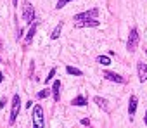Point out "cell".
<instances>
[{
  "label": "cell",
  "mask_w": 147,
  "mask_h": 128,
  "mask_svg": "<svg viewBox=\"0 0 147 128\" xmlns=\"http://www.w3.org/2000/svg\"><path fill=\"white\" fill-rule=\"evenodd\" d=\"M31 123L33 128H45V118H43V107L35 104L31 111Z\"/></svg>",
  "instance_id": "1"
},
{
  "label": "cell",
  "mask_w": 147,
  "mask_h": 128,
  "mask_svg": "<svg viewBox=\"0 0 147 128\" xmlns=\"http://www.w3.org/2000/svg\"><path fill=\"white\" fill-rule=\"evenodd\" d=\"M21 7H23V19L26 21V24H33L35 18H36V12H35V7L31 5V2L24 0Z\"/></svg>",
  "instance_id": "2"
},
{
  "label": "cell",
  "mask_w": 147,
  "mask_h": 128,
  "mask_svg": "<svg viewBox=\"0 0 147 128\" xmlns=\"http://www.w3.org/2000/svg\"><path fill=\"white\" fill-rule=\"evenodd\" d=\"M19 109H21V97H19V94H14L12 95V102H11V116H9V123L11 125L16 123Z\"/></svg>",
  "instance_id": "3"
},
{
  "label": "cell",
  "mask_w": 147,
  "mask_h": 128,
  "mask_svg": "<svg viewBox=\"0 0 147 128\" xmlns=\"http://www.w3.org/2000/svg\"><path fill=\"white\" fill-rule=\"evenodd\" d=\"M138 42H140L138 30H137V28H131L130 33H128V40H126V50H128V52H135L137 47H138Z\"/></svg>",
  "instance_id": "4"
},
{
  "label": "cell",
  "mask_w": 147,
  "mask_h": 128,
  "mask_svg": "<svg viewBox=\"0 0 147 128\" xmlns=\"http://www.w3.org/2000/svg\"><path fill=\"white\" fill-rule=\"evenodd\" d=\"M99 18V9L97 7H92V9H88V11H83V12H78V14H75V23H78V21H87V19H97Z\"/></svg>",
  "instance_id": "5"
},
{
  "label": "cell",
  "mask_w": 147,
  "mask_h": 128,
  "mask_svg": "<svg viewBox=\"0 0 147 128\" xmlns=\"http://www.w3.org/2000/svg\"><path fill=\"white\" fill-rule=\"evenodd\" d=\"M102 78H106V80H109V82H114V83H121V85L126 83V80H125L121 75H118V73H114V71H109V69L102 71Z\"/></svg>",
  "instance_id": "6"
},
{
  "label": "cell",
  "mask_w": 147,
  "mask_h": 128,
  "mask_svg": "<svg viewBox=\"0 0 147 128\" xmlns=\"http://www.w3.org/2000/svg\"><path fill=\"white\" fill-rule=\"evenodd\" d=\"M137 75H138V82L140 83H144V82H147V64L145 62H138L137 64Z\"/></svg>",
  "instance_id": "7"
},
{
  "label": "cell",
  "mask_w": 147,
  "mask_h": 128,
  "mask_svg": "<svg viewBox=\"0 0 147 128\" xmlns=\"http://www.w3.org/2000/svg\"><path fill=\"white\" fill-rule=\"evenodd\" d=\"M137 106H138V97H137V95H131V97H130V100H128V116H130V118H133V116H135Z\"/></svg>",
  "instance_id": "8"
},
{
  "label": "cell",
  "mask_w": 147,
  "mask_h": 128,
  "mask_svg": "<svg viewBox=\"0 0 147 128\" xmlns=\"http://www.w3.org/2000/svg\"><path fill=\"white\" fill-rule=\"evenodd\" d=\"M100 23L97 21V19H87V21H78V23H75V26L76 28H97Z\"/></svg>",
  "instance_id": "9"
},
{
  "label": "cell",
  "mask_w": 147,
  "mask_h": 128,
  "mask_svg": "<svg viewBox=\"0 0 147 128\" xmlns=\"http://www.w3.org/2000/svg\"><path fill=\"white\" fill-rule=\"evenodd\" d=\"M36 28H38V23L35 21V23L30 26V30H28V35H26V38H24V45H30V43L33 42V36H35V33H36Z\"/></svg>",
  "instance_id": "10"
},
{
  "label": "cell",
  "mask_w": 147,
  "mask_h": 128,
  "mask_svg": "<svg viewBox=\"0 0 147 128\" xmlns=\"http://www.w3.org/2000/svg\"><path fill=\"white\" fill-rule=\"evenodd\" d=\"M52 99H54L55 102L61 100V82H59V80H55L54 85H52Z\"/></svg>",
  "instance_id": "11"
},
{
  "label": "cell",
  "mask_w": 147,
  "mask_h": 128,
  "mask_svg": "<svg viewBox=\"0 0 147 128\" xmlns=\"http://www.w3.org/2000/svg\"><path fill=\"white\" fill-rule=\"evenodd\" d=\"M71 106H76V107H85V106H88V100H87L83 95H76L75 99L71 100Z\"/></svg>",
  "instance_id": "12"
},
{
  "label": "cell",
  "mask_w": 147,
  "mask_h": 128,
  "mask_svg": "<svg viewBox=\"0 0 147 128\" xmlns=\"http://www.w3.org/2000/svg\"><path fill=\"white\" fill-rule=\"evenodd\" d=\"M62 28H64V23L61 21V23H57L55 24V28L52 30V33H50V40H57L59 36H61V33H62Z\"/></svg>",
  "instance_id": "13"
},
{
  "label": "cell",
  "mask_w": 147,
  "mask_h": 128,
  "mask_svg": "<svg viewBox=\"0 0 147 128\" xmlns=\"http://www.w3.org/2000/svg\"><path fill=\"white\" fill-rule=\"evenodd\" d=\"M94 102H95L99 107H102L104 111H107V109H109V102H107V99H104V97L95 95V97H94Z\"/></svg>",
  "instance_id": "14"
},
{
  "label": "cell",
  "mask_w": 147,
  "mask_h": 128,
  "mask_svg": "<svg viewBox=\"0 0 147 128\" xmlns=\"http://www.w3.org/2000/svg\"><path fill=\"white\" fill-rule=\"evenodd\" d=\"M66 73H67V75H75V76H82V75H83L82 69L73 68V66H66Z\"/></svg>",
  "instance_id": "15"
},
{
  "label": "cell",
  "mask_w": 147,
  "mask_h": 128,
  "mask_svg": "<svg viewBox=\"0 0 147 128\" xmlns=\"http://www.w3.org/2000/svg\"><path fill=\"white\" fill-rule=\"evenodd\" d=\"M97 62L102 64V66H109V64H111V57L109 55H97Z\"/></svg>",
  "instance_id": "16"
},
{
  "label": "cell",
  "mask_w": 147,
  "mask_h": 128,
  "mask_svg": "<svg viewBox=\"0 0 147 128\" xmlns=\"http://www.w3.org/2000/svg\"><path fill=\"white\" fill-rule=\"evenodd\" d=\"M52 94V90H49V88H43V90H40L38 94H36V97L38 99H45V97H49Z\"/></svg>",
  "instance_id": "17"
},
{
  "label": "cell",
  "mask_w": 147,
  "mask_h": 128,
  "mask_svg": "<svg viewBox=\"0 0 147 128\" xmlns=\"http://www.w3.org/2000/svg\"><path fill=\"white\" fill-rule=\"evenodd\" d=\"M55 73H57V69H55V68H52V69L49 71V75H47V78H45V85H47L49 82H52V80H54V76H55Z\"/></svg>",
  "instance_id": "18"
},
{
  "label": "cell",
  "mask_w": 147,
  "mask_h": 128,
  "mask_svg": "<svg viewBox=\"0 0 147 128\" xmlns=\"http://www.w3.org/2000/svg\"><path fill=\"white\" fill-rule=\"evenodd\" d=\"M69 2H73V0H57V4H55V9H62L64 5H67Z\"/></svg>",
  "instance_id": "19"
},
{
  "label": "cell",
  "mask_w": 147,
  "mask_h": 128,
  "mask_svg": "<svg viewBox=\"0 0 147 128\" xmlns=\"http://www.w3.org/2000/svg\"><path fill=\"white\" fill-rule=\"evenodd\" d=\"M5 104H7V99H5V97H2V99H0V109H4V107H5Z\"/></svg>",
  "instance_id": "20"
},
{
  "label": "cell",
  "mask_w": 147,
  "mask_h": 128,
  "mask_svg": "<svg viewBox=\"0 0 147 128\" xmlns=\"http://www.w3.org/2000/svg\"><path fill=\"white\" fill-rule=\"evenodd\" d=\"M82 125H85V126H87V125H90V121H88V118H83V119H82Z\"/></svg>",
  "instance_id": "21"
},
{
  "label": "cell",
  "mask_w": 147,
  "mask_h": 128,
  "mask_svg": "<svg viewBox=\"0 0 147 128\" xmlns=\"http://www.w3.org/2000/svg\"><path fill=\"white\" fill-rule=\"evenodd\" d=\"M2 82H4V73L0 71V85H2Z\"/></svg>",
  "instance_id": "22"
},
{
  "label": "cell",
  "mask_w": 147,
  "mask_h": 128,
  "mask_svg": "<svg viewBox=\"0 0 147 128\" xmlns=\"http://www.w3.org/2000/svg\"><path fill=\"white\" fill-rule=\"evenodd\" d=\"M144 123H145V126H147V111H145V116H144Z\"/></svg>",
  "instance_id": "23"
},
{
  "label": "cell",
  "mask_w": 147,
  "mask_h": 128,
  "mask_svg": "<svg viewBox=\"0 0 147 128\" xmlns=\"http://www.w3.org/2000/svg\"><path fill=\"white\" fill-rule=\"evenodd\" d=\"M12 4H14V7H18V4H19V0H12Z\"/></svg>",
  "instance_id": "24"
},
{
  "label": "cell",
  "mask_w": 147,
  "mask_h": 128,
  "mask_svg": "<svg viewBox=\"0 0 147 128\" xmlns=\"http://www.w3.org/2000/svg\"><path fill=\"white\" fill-rule=\"evenodd\" d=\"M0 62H2V59H0Z\"/></svg>",
  "instance_id": "25"
}]
</instances>
